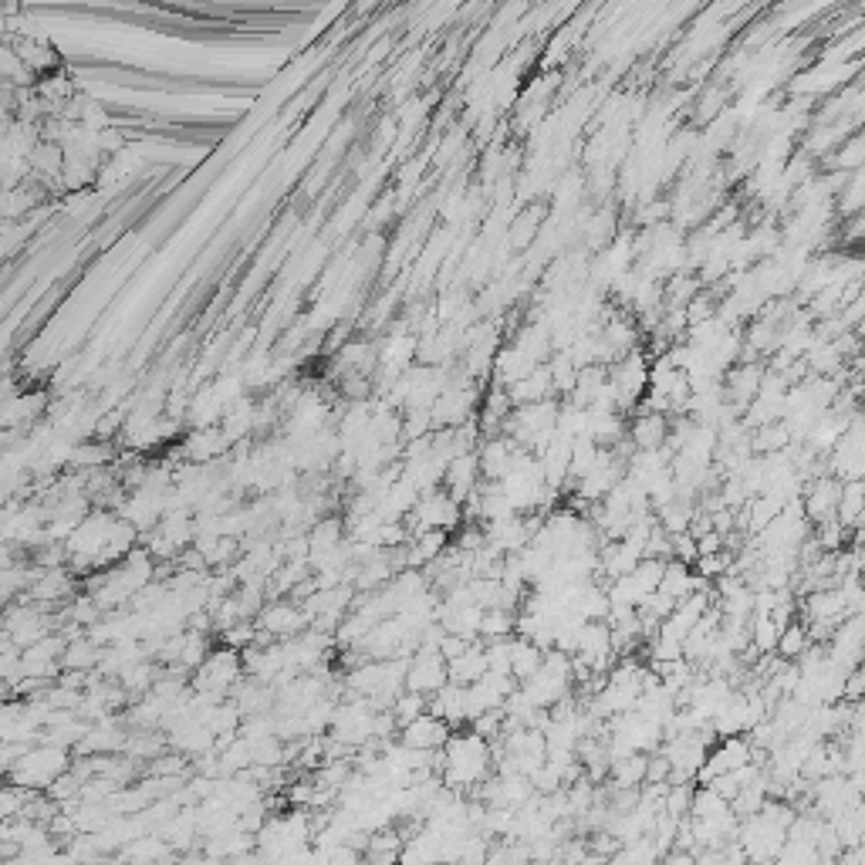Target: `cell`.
<instances>
[{
    "instance_id": "cb8c5ba5",
    "label": "cell",
    "mask_w": 865,
    "mask_h": 865,
    "mask_svg": "<svg viewBox=\"0 0 865 865\" xmlns=\"http://www.w3.org/2000/svg\"><path fill=\"white\" fill-rule=\"evenodd\" d=\"M34 795H38V791H28V788H17V784H7V788L0 791V815H4V822H14V818H21L24 808L31 805Z\"/></svg>"
},
{
    "instance_id": "4fadbf2b",
    "label": "cell",
    "mask_w": 865,
    "mask_h": 865,
    "mask_svg": "<svg viewBox=\"0 0 865 865\" xmlns=\"http://www.w3.org/2000/svg\"><path fill=\"white\" fill-rule=\"evenodd\" d=\"M507 396H511L514 409L517 406H534V403H548V399H558L555 396V382H551V369L548 362L538 365L531 376H524L521 382L507 386Z\"/></svg>"
},
{
    "instance_id": "d6986e66",
    "label": "cell",
    "mask_w": 865,
    "mask_h": 865,
    "mask_svg": "<svg viewBox=\"0 0 865 865\" xmlns=\"http://www.w3.org/2000/svg\"><path fill=\"white\" fill-rule=\"evenodd\" d=\"M811 649V636H808V626L805 619H795L791 626L781 629V642H778V656L784 659V663H798L801 656H805Z\"/></svg>"
},
{
    "instance_id": "f1b7e54d",
    "label": "cell",
    "mask_w": 865,
    "mask_h": 865,
    "mask_svg": "<svg viewBox=\"0 0 865 865\" xmlns=\"http://www.w3.org/2000/svg\"><path fill=\"white\" fill-rule=\"evenodd\" d=\"M659 865H697V855L693 852H680V849H673L670 855H663V862Z\"/></svg>"
},
{
    "instance_id": "5bb4252c",
    "label": "cell",
    "mask_w": 865,
    "mask_h": 865,
    "mask_svg": "<svg viewBox=\"0 0 865 865\" xmlns=\"http://www.w3.org/2000/svg\"><path fill=\"white\" fill-rule=\"evenodd\" d=\"M159 835L166 838V845L173 852H190L193 849V838L196 835H203L200 832V808H183V811H176L173 818H169V822L159 828Z\"/></svg>"
},
{
    "instance_id": "9a60e30c",
    "label": "cell",
    "mask_w": 865,
    "mask_h": 865,
    "mask_svg": "<svg viewBox=\"0 0 865 865\" xmlns=\"http://www.w3.org/2000/svg\"><path fill=\"white\" fill-rule=\"evenodd\" d=\"M403 845H406V835H399L396 828H382V832L369 835L365 842V865H399V855H403Z\"/></svg>"
},
{
    "instance_id": "7c38bea8",
    "label": "cell",
    "mask_w": 865,
    "mask_h": 865,
    "mask_svg": "<svg viewBox=\"0 0 865 865\" xmlns=\"http://www.w3.org/2000/svg\"><path fill=\"white\" fill-rule=\"evenodd\" d=\"M433 717L447 720L450 727H463L470 724V693L467 686H457V683H447L436 697H430V710Z\"/></svg>"
},
{
    "instance_id": "484cf974",
    "label": "cell",
    "mask_w": 865,
    "mask_h": 865,
    "mask_svg": "<svg viewBox=\"0 0 865 865\" xmlns=\"http://www.w3.org/2000/svg\"><path fill=\"white\" fill-rule=\"evenodd\" d=\"M217 636H220V646H224V649L244 653V649H251L257 642V622H237V626L217 632Z\"/></svg>"
},
{
    "instance_id": "8992f818",
    "label": "cell",
    "mask_w": 865,
    "mask_h": 865,
    "mask_svg": "<svg viewBox=\"0 0 865 865\" xmlns=\"http://www.w3.org/2000/svg\"><path fill=\"white\" fill-rule=\"evenodd\" d=\"M838 501H842V480H835L832 474L808 480L805 494H801V507H805V517L811 528H818V524H825V521H835Z\"/></svg>"
},
{
    "instance_id": "30bf717a",
    "label": "cell",
    "mask_w": 865,
    "mask_h": 865,
    "mask_svg": "<svg viewBox=\"0 0 865 865\" xmlns=\"http://www.w3.org/2000/svg\"><path fill=\"white\" fill-rule=\"evenodd\" d=\"M230 450H234V443L227 440V433L220 430V426H210V430H193L183 440V460L200 463V467H210V463L224 460Z\"/></svg>"
},
{
    "instance_id": "44dd1931",
    "label": "cell",
    "mask_w": 865,
    "mask_h": 865,
    "mask_svg": "<svg viewBox=\"0 0 865 865\" xmlns=\"http://www.w3.org/2000/svg\"><path fill=\"white\" fill-rule=\"evenodd\" d=\"M517 636V612L507 609H487L484 626H480V639L497 642V639H514Z\"/></svg>"
},
{
    "instance_id": "ba28073f",
    "label": "cell",
    "mask_w": 865,
    "mask_h": 865,
    "mask_svg": "<svg viewBox=\"0 0 865 865\" xmlns=\"http://www.w3.org/2000/svg\"><path fill=\"white\" fill-rule=\"evenodd\" d=\"M75 595H78L75 572L65 565V568H44L38 575V582L24 592V599H31L34 605H44V609H51V605H61V609H65Z\"/></svg>"
},
{
    "instance_id": "6da1fadb",
    "label": "cell",
    "mask_w": 865,
    "mask_h": 865,
    "mask_svg": "<svg viewBox=\"0 0 865 865\" xmlns=\"http://www.w3.org/2000/svg\"><path fill=\"white\" fill-rule=\"evenodd\" d=\"M490 771H494V747L484 737H477L474 730L453 734L450 744L443 747L440 778L450 791L480 788L490 778Z\"/></svg>"
},
{
    "instance_id": "8fae6325",
    "label": "cell",
    "mask_w": 865,
    "mask_h": 865,
    "mask_svg": "<svg viewBox=\"0 0 865 865\" xmlns=\"http://www.w3.org/2000/svg\"><path fill=\"white\" fill-rule=\"evenodd\" d=\"M670 416L663 413H636L629 416V443L636 453H649V450H663L666 440H670Z\"/></svg>"
},
{
    "instance_id": "ac0fdd59",
    "label": "cell",
    "mask_w": 865,
    "mask_h": 865,
    "mask_svg": "<svg viewBox=\"0 0 865 865\" xmlns=\"http://www.w3.org/2000/svg\"><path fill=\"white\" fill-rule=\"evenodd\" d=\"M98 659H102V649H98L88 636L71 639L68 649H65V656H61V673H65V670H71V673H95Z\"/></svg>"
},
{
    "instance_id": "603a6c76",
    "label": "cell",
    "mask_w": 865,
    "mask_h": 865,
    "mask_svg": "<svg viewBox=\"0 0 865 865\" xmlns=\"http://www.w3.org/2000/svg\"><path fill=\"white\" fill-rule=\"evenodd\" d=\"M426 710H430V697H419V693H409V690L396 703H392V717H396L399 730L409 727L413 720H419Z\"/></svg>"
},
{
    "instance_id": "4316f807",
    "label": "cell",
    "mask_w": 865,
    "mask_h": 865,
    "mask_svg": "<svg viewBox=\"0 0 865 865\" xmlns=\"http://www.w3.org/2000/svg\"><path fill=\"white\" fill-rule=\"evenodd\" d=\"M511 659H514V639L487 642V666H490V673L511 676Z\"/></svg>"
},
{
    "instance_id": "7402d4cb",
    "label": "cell",
    "mask_w": 865,
    "mask_h": 865,
    "mask_svg": "<svg viewBox=\"0 0 865 865\" xmlns=\"http://www.w3.org/2000/svg\"><path fill=\"white\" fill-rule=\"evenodd\" d=\"M21 61H24V68H28L31 75H48V71L58 65V55L48 48V44L28 41V44H21Z\"/></svg>"
},
{
    "instance_id": "e0dca14e",
    "label": "cell",
    "mask_w": 865,
    "mask_h": 865,
    "mask_svg": "<svg viewBox=\"0 0 865 865\" xmlns=\"http://www.w3.org/2000/svg\"><path fill=\"white\" fill-rule=\"evenodd\" d=\"M545 653L548 649L534 646V642L528 639H514V659H511V676L517 683H528L531 676L541 673V666H545Z\"/></svg>"
},
{
    "instance_id": "3957f363",
    "label": "cell",
    "mask_w": 865,
    "mask_h": 865,
    "mask_svg": "<svg viewBox=\"0 0 865 865\" xmlns=\"http://www.w3.org/2000/svg\"><path fill=\"white\" fill-rule=\"evenodd\" d=\"M244 659L234 649H217L207 656L200 670H193L190 686L196 693H217V697H230L240 683H244Z\"/></svg>"
},
{
    "instance_id": "ffe728a7",
    "label": "cell",
    "mask_w": 865,
    "mask_h": 865,
    "mask_svg": "<svg viewBox=\"0 0 865 865\" xmlns=\"http://www.w3.org/2000/svg\"><path fill=\"white\" fill-rule=\"evenodd\" d=\"M778 642H781V626L771 619V615H754L751 619V649H757V656H778Z\"/></svg>"
},
{
    "instance_id": "7a4b0ae2",
    "label": "cell",
    "mask_w": 865,
    "mask_h": 865,
    "mask_svg": "<svg viewBox=\"0 0 865 865\" xmlns=\"http://www.w3.org/2000/svg\"><path fill=\"white\" fill-rule=\"evenodd\" d=\"M65 771H71V751L55 747V744H34L31 751L14 764L7 781L28 791H48Z\"/></svg>"
},
{
    "instance_id": "9c48e42d",
    "label": "cell",
    "mask_w": 865,
    "mask_h": 865,
    "mask_svg": "<svg viewBox=\"0 0 865 865\" xmlns=\"http://www.w3.org/2000/svg\"><path fill=\"white\" fill-rule=\"evenodd\" d=\"M453 737V727L447 720L433 717V713H423L419 720H413L409 727L399 730V744L413 747V751H443Z\"/></svg>"
},
{
    "instance_id": "5b68a950",
    "label": "cell",
    "mask_w": 865,
    "mask_h": 865,
    "mask_svg": "<svg viewBox=\"0 0 865 865\" xmlns=\"http://www.w3.org/2000/svg\"><path fill=\"white\" fill-rule=\"evenodd\" d=\"M257 629L267 632V636H271V639L288 642V639H298L305 629H311V619H308L305 609H301L298 602H291V599H274V602H267V605H264V612H261V615H257Z\"/></svg>"
},
{
    "instance_id": "d4e9b609",
    "label": "cell",
    "mask_w": 865,
    "mask_h": 865,
    "mask_svg": "<svg viewBox=\"0 0 865 865\" xmlns=\"http://www.w3.org/2000/svg\"><path fill=\"white\" fill-rule=\"evenodd\" d=\"M693 795H697V788H690V784H670V791H666V811L663 815L676 818V822H686L693 811Z\"/></svg>"
},
{
    "instance_id": "277c9868",
    "label": "cell",
    "mask_w": 865,
    "mask_h": 865,
    "mask_svg": "<svg viewBox=\"0 0 865 865\" xmlns=\"http://www.w3.org/2000/svg\"><path fill=\"white\" fill-rule=\"evenodd\" d=\"M447 683H450V663L440 656V649L419 646L416 656L409 659L406 690L419 693V697H436Z\"/></svg>"
},
{
    "instance_id": "83f0119b",
    "label": "cell",
    "mask_w": 865,
    "mask_h": 865,
    "mask_svg": "<svg viewBox=\"0 0 865 865\" xmlns=\"http://www.w3.org/2000/svg\"><path fill=\"white\" fill-rule=\"evenodd\" d=\"M673 558L683 561V565H697L700 561V548H697V538L693 534H676L673 538Z\"/></svg>"
},
{
    "instance_id": "2e32d148",
    "label": "cell",
    "mask_w": 865,
    "mask_h": 865,
    "mask_svg": "<svg viewBox=\"0 0 865 865\" xmlns=\"http://www.w3.org/2000/svg\"><path fill=\"white\" fill-rule=\"evenodd\" d=\"M487 673H490L487 646H480V642H474L467 653L450 663V683H457V686H474L477 680H484Z\"/></svg>"
},
{
    "instance_id": "52a82bcc",
    "label": "cell",
    "mask_w": 865,
    "mask_h": 865,
    "mask_svg": "<svg viewBox=\"0 0 865 865\" xmlns=\"http://www.w3.org/2000/svg\"><path fill=\"white\" fill-rule=\"evenodd\" d=\"M764 372H768L764 362H737L724 376V396L740 416L754 406L757 392H761V382H764Z\"/></svg>"
}]
</instances>
